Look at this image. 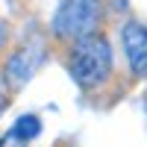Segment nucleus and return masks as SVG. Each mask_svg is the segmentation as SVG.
I'll use <instances>...</instances> for the list:
<instances>
[{
	"mask_svg": "<svg viewBox=\"0 0 147 147\" xmlns=\"http://www.w3.org/2000/svg\"><path fill=\"white\" fill-rule=\"evenodd\" d=\"M112 68V50L103 35H88L74 44V56H71V77L80 88H94L109 77Z\"/></svg>",
	"mask_w": 147,
	"mask_h": 147,
	"instance_id": "1",
	"label": "nucleus"
},
{
	"mask_svg": "<svg viewBox=\"0 0 147 147\" xmlns=\"http://www.w3.org/2000/svg\"><path fill=\"white\" fill-rule=\"evenodd\" d=\"M103 18L100 0H65L53 18V32L65 41H82L97 32Z\"/></svg>",
	"mask_w": 147,
	"mask_h": 147,
	"instance_id": "2",
	"label": "nucleus"
},
{
	"mask_svg": "<svg viewBox=\"0 0 147 147\" xmlns=\"http://www.w3.org/2000/svg\"><path fill=\"white\" fill-rule=\"evenodd\" d=\"M124 50L129 59V68L136 77H147V27L141 24H127L124 27Z\"/></svg>",
	"mask_w": 147,
	"mask_h": 147,
	"instance_id": "3",
	"label": "nucleus"
},
{
	"mask_svg": "<svg viewBox=\"0 0 147 147\" xmlns=\"http://www.w3.org/2000/svg\"><path fill=\"white\" fill-rule=\"evenodd\" d=\"M32 68H35V59H30V50H21L18 56H12V62L6 68V77H9V82L15 85V88H21V85L30 80Z\"/></svg>",
	"mask_w": 147,
	"mask_h": 147,
	"instance_id": "4",
	"label": "nucleus"
},
{
	"mask_svg": "<svg viewBox=\"0 0 147 147\" xmlns=\"http://www.w3.org/2000/svg\"><path fill=\"white\" fill-rule=\"evenodd\" d=\"M15 129H18L21 136H24V138L30 141V138H35V136L41 132V124H38V118H35V115H24V118H18Z\"/></svg>",
	"mask_w": 147,
	"mask_h": 147,
	"instance_id": "5",
	"label": "nucleus"
},
{
	"mask_svg": "<svg viewBox=\"0 0 147 147\" xmlns=\"http://www.w3.org/2000/svg\"><path fill=\"white\" fill-rule=\"evenodd\" d=\"M0 147H27V138H24L21 132H18L15 127H12V129L6 132V136L0 138Z\"/></svg>",
	"mask_w": 147,
	"mask_h": 147,
	"instance_id": "6",
	"label": "nucleus"
},
{
	"mask_svg": "<svg viewBox=\"0 0 147 147\" xmlns=\"http://www.w3.org/2000/svg\"><path fill=\"white\" fill-rule=\"evenodd\" d=\"M6 41V27H3V21H0V44Z\"/></svg>",
	"mask_w": 147,
	"mask_h": 147,
	"instance_id": "7",
	"label": "nucleus"
},
{
	"mask_svg": "<svg viewBox=\"0 0 147 147\" xmlns=\"http://www.w3.org/2000/svg\"><path fill=\"white\" fill-rule=\"evenodd\" d=\"M3 109H6V100H3V94H0V112H3Z\"/></svg>",
	"mask_w": 147,
	"mask_h": 147,
	"instance_id": "8",
	"label": "nucleus"
}]
</instances>
